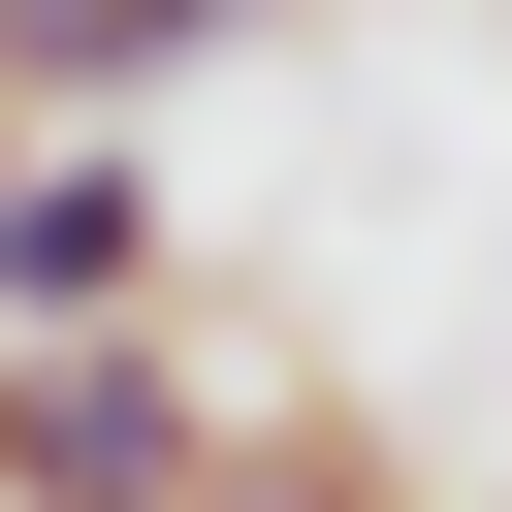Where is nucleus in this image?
Instances as JSON below:
<instances>
[{"instance_id": "1", "label": "nucleus", "mask_w": 512, "mask_h": 512, "mask_svg": "<svg viewBox=\"0 0 512 512\" xmlns=\"http://www.w3.org/2000/svg\"><path fill=\"white\" fill-rule=\"evenodd\" d=\"M224 352L192 320H64V352H0V512H224Z\"/></svg>"}, {"instance_id": "2", "label": "nucleus", "mask_w": 512, "mask_h": 512, "mask_svg": "<svg viewBox=\"0 0 512 512\" xmlns=\"http://www.w3.org/2000/svg\"><path fill=\"white\" fill-rule=\"evenodd\" d=\"M64 320H192V224H160V160H128V128H64V160H32V224H0V352H64Z\"/></svg>"}, {"instance_id": "3", "label": "nucleus", "mask_w": 512, "mask_h": 512, "mask_svg": "<svg viewBox=\"0 0 512 512\" xmlns=\"http://www.w3.org/2000/svg\"><path fill=\"white\" fill-rule=\"evenodd\" d=\"M224 32H256V0H0V96H32V128H128V96H192Z\"/></svg>"}, {"instance_id": "4", "label": "nucleus", "mask_w": 512, "mask_h": 512, "mask_svg": "<svg viewBox=\"0 0 512 512\" xmlns=\"http://www.w3.org/2000/svg\"><path fill=\"white\" fill-rule=\"evenodd\" d=\"M224 512H416V480H384L352 416H256V448H224Z\"/></svg>"}, {"instance_id": "5", "label": "nucleus", "mask_w": 512, "mask_h": 512, "mask_svg": "<svg viewBox=\"0 0 512 512\" xmlns=\"http://www.w3.org/2000/svg\"><path fill=\"white\" fill-rule=\"evenodd\" d=\"M32 160H64V128H32V96H0V224H32Z\"/></svg>"}]
</instances>
